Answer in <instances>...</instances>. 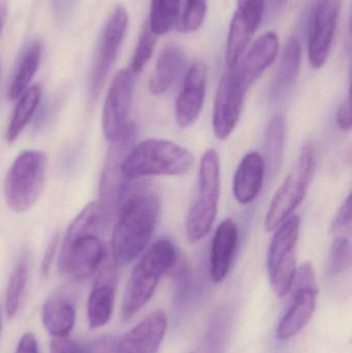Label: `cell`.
<instances>
[{"label":"cell","mask_w":352,"mask_h":353,"mask_svg":"<svg viewBox=\"0 0 352 353\" xmlns=\"http://www.w3.org/2000/svg\"><path fill=\"white\" fill-rule=\"evenodd\" d=\"M76 0H53V10L56 19L59 23H66L72 12Z\"/></svg>","instance_id":"cell-37"},{"label":"cell","mask_w":352,"mask_h":353,"mask_svg":"<svg viewBox=\"0 0 352 353\" xmlns=\"http://www.w3.org/2000/svg\"><path fill=\"white\" fill-rule=\"evenodd\" d=\"M50 353H85V347L68 337L54 338Z\"/></svg>","instance_id":"cell-35"},{"label":"cell","mask_w":352,"mask_h":353,"mask_svg":"<svg viewBox=\"0 0 352 353\" xmlns=\"http://www.w3.org/2000/svg\"><path fill=\"white\" fill-rule=\"evenodd\" d=\"M336 122L338 128L343 132H349L352 126L351 117V92L349 93V97L346 101L340 105L337 111Z\"/></svg>","instance_id":"cell-36"},{"label":"cell","mask_w":352,"mask_h":353,"mask_svg":"<svg viewBox=\"0 0 352 353\" xmlns=\"http://www.w3.org/2000/svg\"><path fill=\"white\" fill-rule=\"evenodd\" d=\"M2 330V317H1V309H0V335H1Z\"/></svg>","instance_id":"cell-42"},{"label":"cell","mask_w":352,"mask_h":353,"mask_svg":"<svg viewBox=\"0 0 352 353\" xmlns=\"http://www.w3.org/2000/svg\"><path fill=\"white\" fill-rule=\"evenodd\" d=\"M285 121L281 115H276L267 128L265 137V165L271 175L274 176L282 163L284 152Z\"/></svg>","instance_id":"cell-28"},{"label":"cell","mask_w":352,"mask_h":353,"mask_svg":"<svg viewBox=\"0 0 352 353\" xmlns=\"http://www.w3.org/2000/svg\"><path fill=\"white\" fill-rule=\"evenodd\" d=\"M342 0H316L310 18L308 57L312 68L326 64L332 49Z\"/></svg>","instance_id":"cell-13"},{"label":"cell","mask_w":352,"mask_h":353,"mask_svg":"<svg viewBox=\"0 0 352 353\" xmlns=\"http://www.w3.org/2000/svg\"><path fill=\"white\" fill-rule=\"evenodd\" d=\"M238 226L231 218L221 222L213 236L210 252V275L213 282L221 283L227 278L238 245Z\"/></svg>","instance_id":"cell-20"},{"label":"cell","mask_w":352,"mask_h":353,"mask_svg":"<svg viewBox=\"0 0 352 353\" xmlns=\"http://www.w3.org/2000/svg\"><path fill=\"white\" fill-rule=\"evenodd\" d=\"M207 8L208 0H185L178 29L184 33L198 30L204 23Z\"/></svg>","instance_id":"cell-31"},{"label":"cell","mask_w":352,"mask_h":353,"mask_svg":"<svg viewBox=\"0 0 352 353\" xmlns=\"http://www.w3.org/2000/svg\"><path fill=\"white\" fill-rule=\"evenodd\" d=\"M293 288V296L289 308L277 329V337L281 340L291 339L297 336L309 323L315 311L318 288L312 263H303L297 270Z\"/></svg>","instance_id":"cell-10"},{"label":"cell","mask_w":352,"mask_h":353,"mask_svg":"<svg viewBox=\"0 0 352 353\" xmlns=\"http://www.w3.org/2000/svg\"><path fill=\"white\" fill-rule=\"evenodd\" d=\"M264 157L260 153L249 152L243 157L233 182L236 201L241 205L252 203L260 194L266 175Z\"/></svg>","instance_id":"cell-21"},{"label":"cell","mask_w":352,"mask_h":353,"mask_svg":"<svg viewBox=\"0 0 352 353\" xmlns=\"http://www.w3.org/2000/svg\"><path fill=\"white\" fill-rule=\"evenodd\" d=\"M60 236L58 232L52 236L51 240L48 243L45 247V253H43V261H41V272L43 278L49 276L50 270H51L52 263L55 259L56 253H57L58 246H59Z\"/></svg>","instance_id":"cell-34"},{"label":"cell","mask_w":352,"mask_h":353,"mask_svg":"<svg viewBox=\"0 0 352 353\" xmlns=\"http://www.w3.org/2000/svg\"><path fill=\"white\" fill-rule=\"evenodd\" d=\"M265 16L267 19L276 18L284 10L289 0H262Z\"/></svg>","instance_id":"cell-39"},{"label":"cell","mask_w":352,"mask_h":353,"mask_svg":"<svg viewBox=\"0 0 352 353\" xmlns=\"http://www.w3.org/2000/svg\"><path fill=\"white\" fill-rule=\"evenodd\" d=\"M300 216L291 215L273 234L267 254V270L272 290L283 298L291 290L297 274V245L300 236Z\"/></svg>","instance_id":"cell-8"},{"label":"cell","mask_w":352,"mask_h":353,"mask_svg":"<svg viewBox=\"0 0 352 353\" xmlns=\"http://www.w3.org/2000/svg\"><path fill=\"white\" fill-rule=\"evenodd\" d=\"M116 340L112 337H103L95 340L85 347V353H115Z\"/></svg>","instance_id":"cell-38"},{"label":"cell","mask_w":352,"mask_h":353,"mask_svg":"<svg viewBox=\"0 0 352 353\" xmlns=\"http://www.w3.org/2000/svg\"><path fill=\"white\" fill-rule=\"evenodd\" d=\"M0 78H1V65H0Z\"/></svg>","instance_id":"cell-43"},{"label":"cell","mask_w":352,"mask_h":353,"mask_svg":"<svg viewBox=\"0 0 352 353\" xmlns=\"http://www.w3.org/2000/svg\"><path fill=\"white\" fill-rule=\"evenodd\" d=\"M155 43H156V35L152 32L150 26H149L148 21H147L143 26L142 31H141L138 43H136V49H134L132 62H130V70L134 74L142 72L147 62L150 60Z\"/></svg>","instance_id":"cell-30"},{"label":"cell","mask_w":352,"mask_h":353,"mask_svg":"<svg viewBox=\"0 0 352 353\" xmlns=\"http://www.w3.org/2000/svg\"><path fill=\"white\" fill-rule=\"evenodd\" d=\"M138 138V126L130 122L118 138L112 141L101 171L99 187V203L105 222L115 215L123 201L126 191L125 178L122 174L124 159Z\"/></svg>","instance_id":"cell-7"},{"label":"cell","mask_w":352,"mask_h":353,"mask_svg":"<svg viewBox=\"0 0 352 353\" xmlns=\"http://www.w3.org/2000/svg\"><path fill=\"white\" fill-rule=\"evenodd\" d=\"M183 49L176 43H169L161 50L154 72L149 81V91L152 95L167 92L185 68Z\"/></svg>","instance_id":"cell-23"},{"label":"cell","mask_w":352,"mask_h":353,"mask_svg":"<svg viewBox=\"0 0 352 353\" xmlns=\"http://www.w3.org/2000/svg\"><path fill=\"white\" fill-rule=\"evenodd\" d=\"M8 0H0V35L6 23V14H8Z\"/></svg>","instance_id":"cell-41"},{"label":"cell","mask_w":352,"mask_h":353,"mask_svg":"<svg viewBox=\"0 0 352 353\" xmlns=\"http://www.w3.org/2000/svg\"><path fill=\"white\" fill-rule=\"evenodd\" d=\"M279 41L276 33L268 32L260 37L245 56L229 68L246 91L274 63L278 55Z\"/></svg>","instance_id":"cell-19"},{"label":"cell","mask_w":352,"mask_h":353,"mask_svg":"<svg viewBox=\"0 0 352 353\" xmlns=\"http://www.w3.org/2000/svg\"><path fill=\"white\" fill-rule=\"evenodd\" d=\"M127 25V10L124 6H119L112 12L101 31L89 79V97L92 103L99 99L115 63Z\"/></svg>","instance_id":"cell-9"},{"label":"cell","mask_w":352,"mask_h":353,"mask_svg":"<svg viewBox=\"0 0 352 353\" xmlns=\"http://www.w3.org/2000/svg\"><path fill=\"white\" fill-rule=\"evenodd\" d=\"M134 77L127 68L118 72L112 81L103 110V136L112 142L120 136L128 125L132 101H134Z\"/></svg>","instance_id":"cell-12"},{"label":"cell","mask_w":352,"mask_h":353,"mask_svg":"<svg viewBox=\"0 0 352 353\" xmlns=\"http://www.w3.org/2000/svg\"><path fill=\"white\" fill-rule=\"evenodd\" d=\"M180 0H151L149 26L155 35L169 32L178 23Z\"/></svg>","instance_id":"cell-29"},{"label":"cell","mask_w":352,"mask_h":353,"mask_svg":"<svg viewBox=\"0 0 352 353\" xmlns=\"http://www.w3.org/2000/svg\"><path fill=\"white\" fill-rule=\"evenodd\" d=\"M246 92L247 91L229 68L219 82L213 108V130L218 140H227L235 130L243 109Z\"/></svg>","instance_id":"cell-14"},{"label":"cell","mask_w":352,"mask_h":353,"mask_svg":"<svg viewBox=\"0 0 352 353\" xmlns=\"http://www.w3.org/2000/svg\"><path fill=\"white\" fill-rule=\"evenodd\" d=\"M41 99L39 85L29 87L20 97L6 128V139L8 143L14 142L37 111Z\"/></svg>","instance_id":"cell-26"},{"label":"cell","mask_w":352,"mask_h":353,"mask_svg":"<svg viewBox=\"0 0 352 353\" xmlns=\"http://www.w3.org/2000/svg\"><path fill=\"white\" fill-rule=\"evenodd\" d=\"M207 79L208 68L203 62H194L187 70L176 101V122L180 128H190L200 117L206 97Z\"/></svg>","instance_id":"cell-16"},{"label":"cell","mask_w":352,"mask_h":353,"mask_svg":"<svg viewBox=\"0 0 352 353\" xmlns=\"http://www.w3.org/2000/svg\"><path fill=\"white\" fill-rule=\"evenodd\" d=\"M16 353H39V344L32 333H26L21 337Z\"/></svg>","instance_id":"cell-40"},{"label":"cell","mask_w":352,"mask_h":353,"mask_svg":"<svg viewBox=\"0 0 352 353\" xmlns=\"http://www.w3.org/2000/svg\"><path fill=\"white\" fill-rule=\"evenodd\" d=\"M177 250L169 240H158L146 249L132 270L124 292L121 316L132 319L151 300L161 278L175 265Z\"/></svg>","instance_id":"cell-3"},{"label":"cell","mask_w":352,"mask_h":353,"mask_svg":"<svg viewBox=\"0 0 352 353\" xmlns=\"http://www.w3.org/2000/svg\"><path fill=\"white\" fill-rule=\"evenodd\" d=\"M262 0H238L227 35L225 61L231 68L244 55L264 19Z\"/></svg>","instance_id":"cell-15"},{"label":"cell","mask_w":352,"mask_h":353,"mask_svg":"<svg viewBox=\"0 0 352 353\" xmlns=\"http://www.w3.org/2000/svg\"><path fill=\"white\" fill-rule=\"evenodd\" d=\"M159 212L161 201L153 193H134L122 201L111 243V256L116 265H128L146 251L156 228Z\"/></svg>","instance_id":"cell-1"},{"label":"cell","mask_w":352,"mask_h":353,"mask_svg":"<svg viewBox=\"0 0 352 353\" xmlns=\"http://www.w3.org/2000/svg\"><path fill=\"white\" fill-rule=\"evenodd\" d=\"M41 321L54 338L68 337L76 321V307L65 290H56L45 301Z\"/></svg>","instance_id":"cell-22"},{"label":"cell","mask_w":352,"mask_h":353,"mask_svg":"<svg viewBox=\"0 0 352 353\" xmlns=\"http://www.w3.org/2000/svg\"><path fill=\"white\" fill-rule=\"evenodd\" d=\"M194 157L173 141L148 139L134 145L122 165L126 181L150 176H182L189 173Z\"/></svg>","instance_id":"cell-2"},{"label":"cell","mask_w":352,"mask_h":353,"mask_svg":"<svg viewBox=\"0 0 352 353\" xmlns=\"http://www.w3.org/2000/svg\"><path fill=\"white\" fill-rule=\"evenodd\" d=\"M301 61V43L297 37H291L285 43L280 61L270 85L272 99H280L293 88L299 76Z\"/></svg>","instance_id":"cell-24"},{"label":"cell","mask_w":352,"mask_h":353,"mask_svg":"<svg viewBox=\"0 0 352 353\" xmlns=\"http://www.w3.org/2000/svg\"><path fill=\"white\" fill-rule=\"evenodd\" d=\"M48 159L43 151H22L4 179L6 205L16 213H25L41 197L47 176Z\"/></svg>","instance_id":"cell-4"},{"label":"cell","mask_w":352,"mask_h":353,"mask_svg":"<svg viewBox=\"0 0 352 353\" xmlns=\"http://www.w3.org/2000/svg\"><path fill=\"white\" fill-rule=\"evenodd\" d=\"M29 271H30V253L28 250H24L17 259L8 281V288H6V311L10 319H14L20 308L25 288L28 281Z\"/></svg>","instance_id":"cell-27"},{"label":"cell","mask_w":352,"mask_h":353,"mask_svg":"<svg viewBox=\"0 0 352 353\" xmlns=\"http://www.w3.org/2000/svg\"><path fill=\"white\" fill-rule=\"evenodd\" d=\"M219 196L220 161L217 151L209 149L200 161L198 194L186 220V234L190 242H198L210 232L218 213Z\"/></svg>","instance_id":"cell-5"},{"label":"cell","mask_w":352,"mask_h":353,"mask_svg":"<svg viewBox=\"0 0 352 353\" xmlns=\"http://www.w3.org/2000/svg\"><path fill=\"white\" fill-rule=\"evenodd\" d=\"M315 165V148L312 143H305L295 167L271 201L265 218L267 232H274L301 205L313 179Z\"/></svg>","instance_id":"cell-6"},{"label":"cell","mask_w":352,"mask_h":353,"mask_svg":"<svg viewBox=\"0 0 352 353\" xmlns=\"http://www.w3.org/2000/svg\"><path fill=\"white\" fill-rule=\"evenodd\" d=\"M351 194H349V196L346 197L344 203H342L340 209H339L338 213L335 216L332 225H331V230H332L334 234H342L343 232H345L347 230L351 228Z\"/></svg>","instance_id":"cell-33"},{"label":"cell","mask_w":352,"mask_h":353,"mask_svg":"<svg viewBox=\"0 0 352 353\" xmlns=\"http://www.w3.org/2000/svg\"><path fill=\"white\" fill-rule=\"evenodd\" d=\"M107 257L105 244L96 234H85L60 251L58 270L72 281H86L99 271Z\"/></svg>","instance_id":"cell-11"},{"label":"cell","mask_w":352,"mask_h":353,"mask_svg":"<svg viewBox=\"0 0 352 353\" xmlns=\"http://www.w3.org/2000/svg\"><path fill=\"white\" fill-rule=\"evenodd\" d=\"M351 265V245L349 239L340 236L331 246L330 268L334 274L346 271Z\"/></svg>","instance_id":"cell-32"},{"label":"cell","mask_w":352,"mask_h":353,"mask_svg":"<svg viewBox=\"0 0 352 353\" xmlns=\"http://www.w3.org/2000/svg\"><path fill=\"white\" fill-rule=\"evenodd\" d=\"M167 327V314L154 311L116 341L115 353H157Z\"/></svg>","instance_id":"cell-18"},{"label":"cell","mask_w":352,"mask_h":353,"mask_svg":"<svg viewBox=\"0 0 352 353\" xmlns=\"http://www.w3.org/2000/svg\"><path fill=\"white\" fill-rule=\"evenodd\" d=\"M117 267L113 259L105 257L91 290L87 316L91 329H99L109 323L113 314L117 286Z\"/></svg>","instance_id":"cell-17"},{"label":"cell","mask_w":352,"mask_h":353,"mask_svg":"<svg viewBox=\"0 0 352 353\" xmlns=\"http://www.w3.org/2000/svg\"><path fill=\"white\" fill-rule=\"evenodd\" d=\"M41 59V43L37 41H33L23 54L8 87V97L10 101H16L29 88L31 81L39 70Z\"/></svg>","instance_id":"cell-25"}]
</instances>
